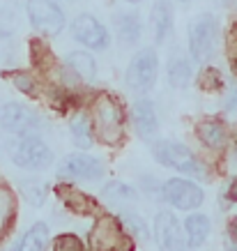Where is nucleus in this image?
Here are the masks:
<instances>
[{"mask_svg":"<svg viewBox=\"0 0 237 251\" xmlns=\"http://www.w3.org/2000/svg\"><path fill=\"white\" fill-rule=\"evenodd\" d=\"M90 125L101 143L118 145L124 138V113L113 95L101 92L90 104Z\"/></svg>","mask_w":237,"mask_h":251,"instance_id":"1","label":"nucleus"},{"mask_svg":"<svg viewBox=\"0 0 237 251\" xmlns=\"http://www.w3.org/2000/svg\"><path fill=\"white\" fill-rule=\"evenodd\" d=\"M7 150L9 159L25 171H42V168L51 166V161H53L51 148L37 134H16L7 143Z\"/></svg>","mask_w":237,"mask_h":251,"instance_id":"2","label":"nucleus"},{"mask_svg":"<svg viewBox=\"0 0 237 251\" xmlns=\"http://www.w3.org/2000/svg\"><path fill=\"white\" fill-rule=\"evenodd\" d=\"M189 58L191 62L205 65L216 53V39H219V23L212 14H200L189 23Z\"/></svg>","mask_w":237,"mask_h":251,"instance_id":"3","label":"nucleus"},{"mask_svg":"<svg viewBox=\"0 0 237 251\" xmlns=\"http://www.w3.org/2000/svg\"><path fill=\"white\" fill-rule=\"evenodd\" d=\"M152 154L161 166L173 168V171H177V173L191 175V177H203V180L207 177L203 164L193 157L191 150H189L187 145L177 143V141L161 138V141H157V143L152 145Z\"/></svg>","mask_w":237,"mask_h":251,"instance_id":"4","label":"nucleus"},{"mask_svg":"<svg viewBox=\"0 0 237 251\" xmlns=\"http://www.w3.org/2000/svg\"><path fill=\"white\" fill-rule=\"evenodd\" d=\"M92 251H134L129 233L115 217H99L90 233Z\"/></svg>","mask_w":237,"mask_h":251,"instance_id":"5","label":"nucleus"},{"mask_svg":"<svg viewBox=\"0 0 237 251\" xmlns=\"http://www.w3.org/2000/svg\"><path fill=\"white\" fill-rule=\"evenodd\" d=\"M157 74H159V58H157V51L147 46V49H141L129 60L127 72H124V81L131 90L145 92L154 85Z\"/></svg>","mask_w":237,"mask_h":251,"instance_id":"6","label":"nucleus"},{"mask_svg":"<svg viewBox=\"0 0 237 251\" xmlns=\"http://www.w3.org/2000/svg\"><path fill=\"white\" fill-rule=\"evenodd\" d=\"M25 12H28V19L32 25L48 37L60 35L67 25V16L55 0H28Z\"/></svg>","mask_w":237,"mask_h":251,"instance_id":"7","label":"nucleus"},{"mask_svg":"<svg viewBox=\"0 0 237 251\" xmlns=\"http://www.w3.org/2000/svg\"><path fill=\"white\" fill-rule=\"evenodd\" d=\"M0 127L9 134H37L42 129V118L25 104L9 101L0 106Z\"/></svg>","mask_w":237,"mask_h":251,"instance_id":"8","label":"nucleus"},{"mask_svg":"<svg viewBox=\"0 0 237 251\" xmlns=\"http://www.w3.org/2000/svg\"><path fill=\"white\" fill-rule=\"evenodd\" d=\"M71 37L78 44L88 46L90 51H106L111 46V35H108L106 25L92 14H78L71 21Z\"/></svg>","mask_w":237,"mask_h":251,"instance_id":"9","label":"nucleus"},{"mask_svg":"<svg viewBox=\"0 0 237 251\" xmlns=\"http://www.w3.org/2000/svg\"><path fill=\"white\" fill-rule=\"evenodd\" d=\"M161 196L168 201L175 210H198L205 201V194L198 184L189 182V180H182V177H173V180H166L164 187H161Z\"/></svg>","mask_w":237,"mask_h":251,"instance_id":"10","label":"nucleus"},{"mask_svg":"<svg viewBox=\"0 0 237 251\" xmlns=\"http://www.w3.org/2000/svg\"><path fill=\"white\" fill-rule=\"evenodd\" d=\"M58 175L69 177V180H90L92 182L104 175V164L90 154H67L58 166Z\"/></svg>","mask_w":237,"mask_h":251,"instance_id":"11","label":"nucleus"},{"mask_svg":"<svg viewBox=\"0 0 237 251\" xmlns=\"http://www.w3.org/2000/svg\"><path fill=\"white\" fill-rule=\"evenodd\" d=\"M154 230H157V242H159V251H189L187 242L182 237L180 224L170 212H159L154 219Z\"/></svg>","mask_w":237,"mask_h":251,"instance_id":"12","label":"nucleus"},{"mask_svg":"<svg viewBox=\"0 0 237 251\" xmlns=\"http://www.w3.org/2000/svg\"><path fill=\"white\" fill-rule=\"evenodd\" d=\"M131 120H134L136 134L141 138H150L159 131V118H157V111H154V104L145 97L134 101V106H131Z\"/></svg>","mask_w":237,"mask_h":251,"instance_id":"13","label":"nucleus"},{"mask_svg":"<svg viewBox=\"0 0 237 251\" xmlns=\"http://www.w3.org/2000/svg\"><path fill=\"white\" fill-rule=\"evenodd\" d=\"M150 28L154 44H164L173 30V5L170 0H157L150 9Z\"/></svg>","mask_w":237,"mask_h":251,"instance_id":"14","label":"nucleus"},{"mask_svg":"<svg viewBox=\"0 0 237 251\" xmlns=\"http://www.w3.org/2000/svg\"><path fill=\"white\" fill-rule=\"evenodd\" d=\"M196 134L210 150H223L228 143V129L221 120H203L196 127Z\"/></svg>","mask_w":237,"mask_h":251,"instance_id":"15","label":"nucleus"},{"mask_svg":"<svg viewBox=\"0 0 237 251\" xmlns=\"http://www.w3.org/2000/svg\"><path fill=\"white\" fill-rule=\"evenodd\" d=\"M113 23L118 37L124 44H138V39L143 35V23H141V16L136 12H120V14H115Z\"/></svg>","mask_w":237,"mask_h":251,"instance_id":"16","label":"nucleus"},{"mask_svg":"<svg viewBox=\"0 0 237 251\" xmlns=\"http://www.w3.org/2000/svg\"><path fill=\"white\" fill-rule=\"evenodd\" d=\"M65 62H67L69 72L76 74L81 81H85V83L95 81V76H97V62H95V58H92L88 51H71Z\"/></svg>","mask_w":237,"mask_h":251,"instance_id":"17","label":"nucleus"},{"mask_svg":"<svg viewBox=\"0 0 237 251\" xmlns=\"http://www.w3.org/2000/svg\"><path fill=\"white\" fill-rule=\"evenodd\" d=\"M55 191H58V196L62 198V203L67 205V210H71V212H76V214H92V210H95L92 198L85 196L83 191L74 189V187H67V184H58V187H55Z\"/></svg>","mask_w":237,"mask_h":251,"instance_id":"18","label":"nucleus"},{"mask_svg":"<svg viewBox=\"0 0 237 251\" xmlns=\"http://www.w3.org/2000/svg\"><path fill=\"white\" fill-rule=\"evenodd\" d=\"M184 233H187V247L189 249H198L200 244L210 235V219L205 214H191L184 221Z\"/></svg>","mask_w":237,"mask_h":251,"instance_id":"19","label":"nucleus"},{"mask_svg":"<svg viewBox=\"0 0 237 251\" xmlns=\"http://www.w3.org/2000/svg\"><path fill=\"white\" fill-rule=\"evenodd\" d=\"M166 76H168V83L173 88H187L193 76L191 62L187 60L184 55H173L168 60V67H166Z\"/></svg>","mask_w":237,"mask_h":251,"instance_id":"20","label":"nucleus"},{"mask_svg":"<svg viewBox=\"0 0 237 251\" xmlns=\"http://www.w3.org/2000/svg\"><path fill=\"white\" fill-rule=\"evenodd\" d=\"M46 247H48V228H46V224L39 221L25 230L16 251H46Z\"/></svg>","mask_w":237,"mask_h":251,"instance_id":"21","label":"nucleus"},{"mask_svg":"<svg viewBox=\"0 0 237 251\" xmlns=\"http://www.w3.org/2000/svg\"><path fill=\"white\" fill-rule=\"evenodd\" d=\"M101 191H104V198H106L108 203L115 205V207L131 205V203H136V198H138L136 191L131 189L129 184H124V182H108Z\"/></svg>","mask_w":237,"mask_h":251,"instance_id":"22","label":"nucleus"},{"mask_svg":"<svg viewBox=\"0 0 237 251\" xmlns=\"http://www.w3.org/2000/svg\"><path fill=\"white\" fill-rule=\"evenodd\" d=\"M69 129H71V138H74V143L78 145V148H83V150H88L92 143H95V131H92V125H90V118L83 113H78L71 118V122H69Z\"/></svg>","mask_w":237,"mask_h":251,"instance_id":"23","label":"nucleus"},{"mask_svg":"<svg viewBox=\"0 0 237 251\" xmlns=\"http://www.w3.org/2000/svg\"><path fill=\"white\" fill-rule=\"evenodd\" d=\"M16 214V201L14 194L7 187H0V237L5 235L12 226V219Z\"/></svg>","mask_w":237,"mask_h":251,"instance_id":"24","label":"nucleus"},{"mask_svg":"<svg viewBox=\"0 0 237 251\" xmlns=\"http://www.w3.org/2000/svg\"><path fill=\"white\" fill-rule=\"evenodd\" d=\"M21 191L30 205L39 207L46 201V196H48V184L37 180V177H30V180H23L21 182Z\"/></svg>","mask_w":237,"mask_h":251,"instance_id":"25","label":"nucleus"},{"mask_svg":"<svg viewBox=\"0 0 237 251\" xmlns=\"http://www.w3.org/2000/svg\"><path fill=\"white\" fill-rule=\"evenodd\" d=\"M221 85H223V76H221V72H219L216 67L205 65V67L200 69V74H198V88L200 90L216 92V90H221Z\"/></svg>","mask_w":237,"mask_h":251,"instance_id":"26","label":"nucleus"},{"mask_svg":"<svg viewBox=\"0 0 237 251\" xmlns=\"http://www.w3.org/2000/svg\"><path fill=\"white\" fill-rule=\"evenodd\" d=\"M7 76L12 78V83H14L23 95H28V97H37V81L32 78L30 72H9Z\"/></svg>","mask_w":237,"mask_h":251,"instance_id":"27","label":"nucleus"},{"mask_svg":"<svg viewBox=\"0 0 237 251\" xmlns=\"http://www.w3.org/2000/svg\"><path fill=\"white\" fill-rule=\"evenodd\" d=\"M122 226H124V230L127 233H134L136 237H143V240H150V230H147V226H145V221L141 219L138 214H134V212H127L122 217Z\"/></svg>","mask_w":237,"mask_h":251,"instance_id":"28","label":"nucleus"},{"mask_svg":"<svg viewBox=\"0 0 237 251\" xmlns=\"http://www.w3.org/2000/svg\"><path fill=\"white\" fill-rule=\"evenodd\" d=\"M14 53H16L14 35L9 30H2V28H0V67H5L7 62H12Z\"/></svg>","mask_w":237,"mask_h":251,"instance_id":"29","label":"nucleus"},{"mask_svg":"<svg viewBox=\"0 0 237 251\" xmlns=\"http://www.w3.org/2000/svg\"><path fill=\"white\" fill-rule=\"evenodd\" d=\"M53 251H85V247L76 235L65 233V235H58L53 240Z\"/></svg>","mask_w":237,"mask_h":251,"instance_id":"30","label":"nucleus"},{"mask_svg":"<svg viewBox=\"0 0 237 251\" xmlns=\"http://www.w3.org/2000/svg\"><path fill=\"white\" fill-rule=\"evenodd\" d=\"M226 111L228 113H237V88H230L228 97H226Z\"/></svg>","mask_w":237,"mask_h":251,"instance_id":"31","label":"nucleus"},{"mask_svg":"<svg viewBox=\"0 0 237 251\" xmlns=\"http://www.w3.org/2000/svg\"><path fill=\"white\" fill-rule=\"evenodd\" d=\"M228 237L233 244H237V217L228 221Z\"/></svg>","mask_w":237,"mask_h":251,"instance_id":"32","label":"nucleus"},{"mask_svg":"<svg viewBox=\"0 0 237 251\" xmlns=\"http://www.w3.org/2000/svg\"><path fill=\"white\" fill-rule=\"evenodd\" d=\"M228 198H230V201H235V203H237V177H235V180H233V182L228 184Z\"/></svg>","mask_w":237,"mask_h":251,"instance_id":"33","label":"nucleus"},{"mask_svg":"<svg viewBox=\"0 0 237 251\" xmlns=\"http://www.w3.org/2000/svg\"><path fill=\"white\" fill-rule=\"evenodd\" d=\"M233 72H235V76H237V58L233 60Z\"/></svg>","mask_w":237,"mask_h":251,"instance_id":"34","label":"nucleus"},{"mask_svg":"<svg viewBox=\"0 0 237 251\" xmlns=\"http://www.w3.org/2000/svg\"><path fill=\"white\" fill-rule=\"evenodd\" d=\"M16 247H19V244H12V247H7L5 251H16Z\"/></svg>","mask_w":237,"mask_h":251,"instance_id":"35","label":"nucleus"},{"mask_svg":"<svg viewBox=\"0 0 237 251\" xmlns=\"http://www.w3.org/2000/svg\"><path fill=\"white\" fill-rule=\"evenodd\" d=\"M124 2H141V0H124Z\"/></svg>","mask_w":237,"mask_h":251,"instance_id":"36","label":"nucleus"},{"mask_svg":"<svg viewBox=\"0 0 237 251\" xmlns=\"http://www.w3.org/2000/svg\"><path fill=\"white\" fill-rule=\"evenodd\" d=\"M177 2H187V0H177Z\"/></svg>","mask_w":237,"mask_h":251,"instance_id":"37","label":"nucleus"}]
</instances>
